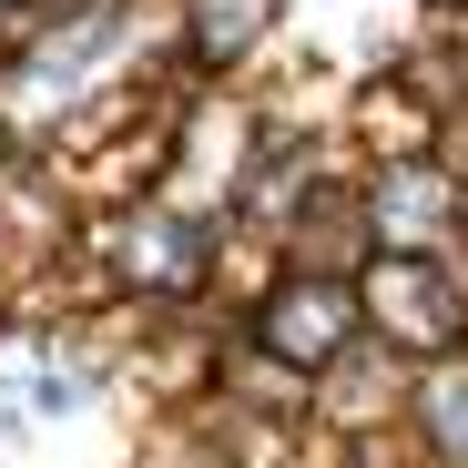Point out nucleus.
Listing matches in <instances>:
<instances>
[]
</instances>
